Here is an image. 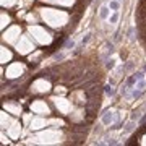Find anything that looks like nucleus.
<instances>
[{"label": "nucleus", "instance_id": "7", "mask_svg": "<svg viewBox=\"0 0 146 146\" xmlns=\"http://www.w3.org/2000/svg\"><path fill=\"white\" fill-rule=\"evenodd\" d=\"M106 94H107V96H112V94H114V88H112V86H106Z\"/></svg>", "mask_w": 146, "mask_h": 146}, {"label": "nucleus", "instance_id": "5", "mask_svg": "<svg viewBox=\"0 0 146 146\" xmlns=\"http://www.w3.org/2000/svg\"><path fill=\"white\" fill-rule=\"evenodd\" d=\"M102 122H104V123H110V122H112V114H110V112H106V115L102 117Z\"/></svg>", "mask_w": 146, "mask_h": 146}, {"label": "nucleus", "instance_id": "4", "mask_svg": "<svg viewBox=\"0 0 146 146\" xmlns=\"http://www.w3.org/2000/svg\"><path fill=\"white\" fill-rule=\"evenodd\" d=\"M119 16H120L119 11H112V13H110V16H109V23H110V25H115V23L119 21Z\"/></svg>", "mask_w": 146, "mask_h": 146}, {"label": "nucleus", "instance_id": "2", "mask_svg": "<svg viewBox=\"0 0 146 146\" xmlns=\"http://www.w3.org/2000/svg\"><path fill=\"white\" fill-rule=\"evenodd\" d=\"M110 13H112V10L109 8V5H107V7H102V8H101V11H99L101 20H109Z\"/></svg>", "mask_w": 146, "mask_h": 146}, {"label": "nucleus", "instance_id": "1", "mask_svg": "<svg viewBox=\"0 0 146 146\" xmlns=\"http://www.w3.org/2000/svg\"><path fill=\"white\" fill-rule=\"evenodd\" d=\"M141 80H145V72H138V73H133L131 76H128L125 81V86H123V94H128V91L135 88V84Z\"/></svg>", "mask_w": 146, "mask_h": 146}, {"label": "nucleus", "instance_id": "6", "mask_svg": "<svg viewBox=\"0 0 146 146\" xmlns=\"http://www.w3.org/2000/svg\"><path fill=\"white\" fill-rule=\"evenodd\" d=\"M89 39H91V34H86V36H84L83 39H81V46H80V49H83V47L89 42Z\"/></svg>", "mask_w": 146, "mask_h": 146}, {"label": "nucleus", "instance_id": "8", "mask_svg": "<svg viewBox=\"0 0 146 146\" xmlns=\"http://www.w3.org/2000/svg\"><path fill=\"white\" fill-rule=\"evenodd\" d=\"M107 62H109V63H107V68H112V67H114V60H107Z\"/></svg>", "mask_w": 146, "mask_h": 146}, {"label": "nucleus", "instance_id": "3", "mask_svg": "<svg viewBox=\"0 0 146 146\" xmlns=\"http://www.w3.org/2000/svg\"><path fill=\"white\" fill-rule=\"evenodd\" d=\"M109 8L112 11H119L120 10V0H110L109 2Z\"/></svg>", "mask_w": 146, "mask_h": 146}]
</instances>
